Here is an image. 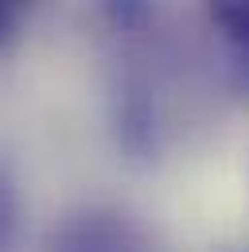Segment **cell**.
Wrapping results in <instances>:
<instances>
[{
    "instance_id": "6da1fadb",
    "label": "cell",
    "mask_w": 249,
    "mask_h": 252,
    "mask_svg": "<svg viewBox=\"0 0 249 252\" xmlns=\"http://www.w3.org/2000/svg\"><path fill=\"white\" fill-rule=\"evenodd\" d=\"M47 252H156V249L124 214L86 210V214L66 218L51 233Z\"/></svg>"
},
{
    "instance_id": "3957f363",
    "label": "cell",
    "mask_w": 249,
    "mask_h": 252,
    "mask_svg": "<svg viewBox=\"0 0 249 252\" xmlns=\"http://www.w3.org/2000/svg\"><path fill=\"white\" fill-rule=\"evenodd\" d=\"M207 16L230 55L234 78L249 86V0H207Z\"/></svg>"
},
{
    "instance_id": "5b68a950",
    "label": "cell",
    "mask_w": 249,
    "mask_h": 252,
    "mask_svg": "<svg viewBox=\"0 0 249 252\" xmlns=\"http://www.w3.org/2000/svg\"><path fill=\"white\" fill-rule=\"evenodd\" d=\"M16 229H20V190L8 167H0V252L12 249Z\"/></svg>"
},
{
    "instance_id": "8992f818",
    "label": "cell",
    "mask_w": 249,
    "mask_h": 252,
    "mask_svg": "<svg viewBox=\"0 0 249 252\" xmlns=\"http://www.w3.org/2000/svg\"><path fill=\"white\" fill-rule=\"evenodd\" d=\"M39 4H43V0H0V51L20 39L24 24L31 20V12H35Z\"/></svg>"
},
{
    "instance_id": "7a4b0ae2",
    "label": "cell",
    "mask_w": 249,
    "mask_h": 252,
    "mask_svg": "<svg viewBox=\"0 0 249 252\" xmlns=\"http://www.w3.org/2000/svg\"><path fill=\"white\" fill-rule=\"evenodd\" d=\"M113 132L132 159H152L160 152V113H156V94L144 74L121 78L117 97H113Z\"/></svg>"
},
{
    "instance_id": "277c9868",
    "label": "cell",
    "mask_w": 249,
    "mask_h": 252,
    "mask_svg": "<svg viewBox=\"0 0 249 252\" xmlns=\"http://www.w3.org/2000/svg\"><path fill=\"white\" fill-rule=\"evenodd\" d=\"M97 12L124 43H140L156 32V0H97Z\"/></svg>"
}]
</instances>
